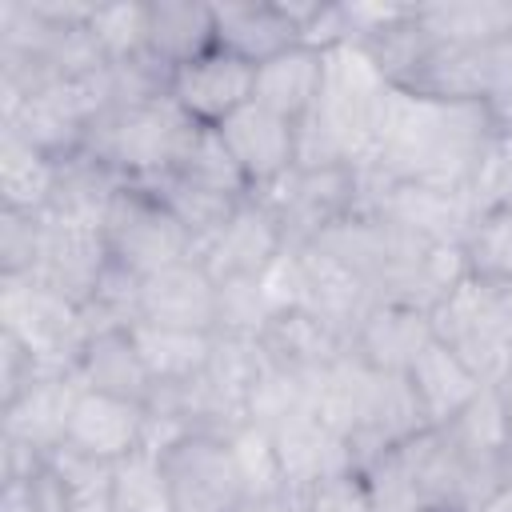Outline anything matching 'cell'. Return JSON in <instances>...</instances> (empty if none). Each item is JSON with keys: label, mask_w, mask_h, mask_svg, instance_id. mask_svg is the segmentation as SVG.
I'll use <instances>...</instances> for the list:
<instances>
[{"label": "cell", "mask_w": 512, "mask_h": 512, "mask_svg": "<svg viewBox=\"0 0 512 512\" xmlns=\"http://www.w3.org/2000/svg\"><path fill=\"white\" fill-rule=\"evenodd\" d=\"M492 148L496 136L484 104H440L392 88L372 160L364 168L404 184L476 192Z\"/></svg>", "instance_id": "obj_1"}, {"label": "cell", "mask_w": 512, "mask_h": 512, "mask_svg": "<svg viewBox=\"0 0 512 512\" xmlns=\"http://www.w3.org/2000/svg\"><path fill=\"white\" fill-rule=\"evenodd\" d=\"M200 124L172 96L140 104H104L88 128L84 152L104 160L124 180H152L180 164Z\"/></svg>", "instance_id": "obj_2"}, {"label": "cell", "mask_w": 512, "mask_h": 512, "mask_svg": "<svg viewBox=\"0 0 512 512\" xmlns=\"http://www.w3.org/2000/svg\"><path fill=\"white\" fill-rule=\"evenodd\" d=\"M104 244L112 264L128 268L132 276H156L180 260H196L192 236L180 220L136 180H124L104 212Z\"/></svg>", "instance_id": "obj_3"}, {"label": "cell", "mask_w": 512, "mask_h": 512, "mask_svg": "<svg viewBox=\"0 0 512 512\" xmlns=\"http://www.w3.org/2000/svg\"><path fill=\"white\" fill-rule=\"evenodd\" d=\"M0 328L36 352L44 376L76 372L80 352L92 336L84 312L32 276H0Z\"/></svg>", "instance_id": "obj_4"}, {"label": "cell", "mask_w": 512, "mask_h": 512, "mask_svg": "<svg viewBox=\"0 0 512 512\" xmlns=\"http://www.w3.org/2000/svg\"><path fill=\"white\" fill-rule=\"evenodd\" d=\"M288 236V248L324 240L336 224L360 212L364 204V180L360 164H296L276 188L260 192Z\"/></svg>", "instance_id": "obj_5"}, {"label": "cell", "mask_w": 512, "mask_h": 512, "mask_svg": "<svg viewBox=\"0 0 512 512\" xmlns=\"http://www.w3.org/2000/svg\"><path fill=\"white\" fill-rule=\"evenodd\" d=\"M160 472L172 496V512H236L248 504L232 440L184 432L160 448Z\"/></svg>", "instance_id": "obj_6"}, {"label": "cell", "mask_w": 512, "mask_h": 512, "mask_svg": "<svg viewBox=\"0 0 512 512\" xmlns=\"http://www.w3.org/2000/svg\"><path fill=\"white\" fill-rule=\"evenodd\" d=\"M284 252H288V236L276 208L260 192H252L236 204L228 224L204 244L196 260L208 268L216 284H232V280H264Z\"/></svg>", "instance_id": "obj_7"}, {"label": "cell", "mask_w": 512, "mask_h": 512, "mask_svg": "<svg viewBox=\"0 0 512 512\" xmlns=\"http://www.w3.org/2000/svg\"><path fill=\"white\" fill-rule=\"evenodd\" d=\"M44 232H40V256L32 268V280L44 284L48 292L72 300L76 308H84L100 284V276L108 272L112 256L104 244V228L88 224V220H68V216H40Z\"/></svg>", "instance_id": "obj_8"}, {"label": "cell", "mask_w": 512, "mask_h": 512, "mask_svg": "<svg viewBox=\"0 0 512 512\" xmlns=\"http://www.w3.org/2000/svg\"><path fill=\"white\" fill-rule=\"evenodd\" d=\"M432 332L448 344L484 384H496L500 372L512 364V340L492 308V296L480 280L464 276V284L432 312Z\"/></svg>", "instance_id": "obj_9"}, {"label": "cell", "mask_w": 512, "mask_h": 512, "mask_svg": "<svg viewBox=\"0 0 512 512\" xmlns=\"http://www.w3.org/2000/svg\"><path fill=\"white\" fill-rule=\"evenodd\" d=\"M216 132L252 192L276 188L300 164V124L260 108L256 100L244 104L240 112H232Z\"/></svg>", "instance_id": "obj_10"}, {"label": "cell", "mask_w": 512, "mask_h": 512, "mask_svg": "<svg viewBox=\"0 0 512 512\" xmlns=\"http://www.w3.org/2000/svg\"><path fill=\"white\" fill-rule=\"evenodd\" d=\"M252 88H256V68L248 60H240L224 48H208L204 56H196L172 72L168 96L200 128H220L232 112L252 104Z\"/></svg>", "instance_id": "obj_11"}, {"label": "cell", "mask_w": 512, "mask_h": 512, "mask_svg": "<svg viewBox=\"0 0 512 512\" xmlns=\"http://www.w3.org/2000/svg\"><path fill=\"white\" fill-rule=\"evenodd\" d=\"M144 440H148V408L144 404H132V400H120V396L80 384L72 412H68V428H64L68 448H76L92 460H104V464H120L132 452H140Z\"/></svg>", "instance_id": "obj_12"}, {"label": "cell", "mask_w": 512, "mask_h": 512, "mask_svg": "<svg viewBox=\"0 0 512 512\" xmlns=\"http://www.w3.org/2000/svg\"><path fill=\"white\" fill-rule=\"evenodd\" d=\"M256 340H260L268 364L288 372V376H296V380H316V376H324L332 364H340L352 352L344 332H336L328 320H320L316 312H308L300 304L276 308L264 320Z\"/></svg>", "instance_id": "obj_13"}, {"label": "cell", "mask_w": 512, "mask_h": 512, "mask_svg": "<svg viewBox=\"0 0 512 512\" xmlns=\"http://www.w3.org/2000/svg\"><path fill=\"white\" fill-rule=\"evenodd\" d=\"M140 320L216 332L220 328V284L200 260H180L140 284Z\"/></svg>", "instance_id": "obj_14"}, {"label": "cell", "mask_w": 512, "mask_h": 512, "mask_svg": "<svg viewBox=\"0 0 512 512\" xmlns=\"http://www.w3.org/2000/svg\"><path fill=\"white\" fill-rule=\"evenodd\" d=\"M272 436V448H276V460H280V476H284V496L296 492V488H308L324 476H336V472H348L356 468L352 460V448L340 432H332L316 408H300L296 416L280 420L276 428H264Z\"/></svg>", "instance_id": "obj_15"}, {"label": "cell", "mask_w": 512, "mask_h": 512, "mask_svg": "<svg viewBox=\"0 0 512 512\" xmlns=\"http://www.w3.org/2000/svg\"><path fill=\"white\" fill-rule=\"evenodd\" d=\"M212 20H216V48L248 60L252 68H260L264 60L304 44L296 20L284 8V0H228V4H212Z\"/></svg>", "instance_id": "obj_16"}, {"label": "cell", "mask_w": 512, "mask_h": 512, "mask_svg": "<svg viewBox=\"0 0 512 512\" xmlns=\"http://www.w3.org/2000/svg\"><path fill=\"white\" fill-rule=\"evenodd\" d=\"M432 340H436V332H432V316L428 312H420L412 304L376 300L368 308V316L360 320V328L352 332V352L376 372L404 376L412 368V360Z\"/></svg>", "instance_id": "obj_17"}, {"label": "cell", "mask_w": 512, "mask_h": 512, "mask_svg": "<svg viewBox=\"0 0 512 512\" xmlns=\"http://www.w3.org/2000/svg\"><path fill=\"white\" fill-rule=\"evenodd\" d=\"M404 380H408V388H412V396H416L420 416H424L428 428L452 424V420L488 388V384H484L448 344H440V340H432V344L412 360V368L404 372Z\"/></svg>", "instance_id": "obj_18"}, {"label": "cell", "mask_w": 512, "mask_h": 512, "mask_svg": "<svg viewBox=\"0 0 512 512\" xmlns=\"http://www.w3.org/2000/svg\"><path fill=\"white\" fill-rule=\"evenodd\" d=\"M324 76H328V52L312 44H296L256 68L252 100L292 124H304L324 92Z\"/></svg>", "instance_id": "obj_19"}, {"label": "cell", "mask_w": 512, "mask_h": 512, "mask_svg": "<svg viewBox=\"0 0 512 512\" xmlns=\"http://www.w3.org/2000/svg\"><path fill=\"white\" fill-rule=\"evenodd\" d=\"M76 376L84 388H96V392H108V396H120V400H132V404H152L156 396V380L132 340V328H104V332H92L84 352H80V364H76Z\"/></svg>", "instance_id": "obj_20"}, {"label": "cell", "mask_w": 512, "mask_h": 512, "mask_svg": "<svg viewBox=\"0 0 512 512\" xmlns=\"http://www.w3.org/2000/svg\"><path fill=\"white\" fill-rule=\"evenodd\" d=\"M76 392H80V376L76 372L40 376L16 404L0 408L4 412V432L28 440L44 456L56 452L64 444V428H68V412H72Z\"/></svg>", "instance_id": "obj_21"}, {"label": "cell", "mask_w": 512, "mask_h": 512, "mask_svg": "<svg viewBox=\"0 0 512 512\" xmlns=\"http://www.w3.org/2000/svg\"><path fill=\"white\" fill-rule=\"evenodd\" d=\"M148 52L164 68H184L188 60L216 48V20L212 4L196 0H152L148 4Z\"/></svg>", "instance_id": "obj_22"}, {"label": "cell", "mask_w": 512, "mask_h": 512, "mask_svg": "<svg viewBox=\"0 0 512 512\" xmlns=\"http://www.w3.org/2000/svg\"><path fill=\"white\" fill-rule=\"evenodd\" d=\"M56 184H60V160H52L36 144H28L12 128H4V136H0V196H4V208L44 216L52 208Z\"/></svg>", "instance_id": "obj_23"}, {"label": "cell", "mask_w": 512, "mask_h": 512, "mask_svg": "<svg viewBox=\"0 0 512 512\" xmlns=\"http://www.w3.org/2000/svg\"><path fill=\"white\" fill-rule=\"evenodd\" d=\"M132 340H136L156 388L188 384V380L204 376L212 364V348H216V332L168 328V324H152V320L132 324Z\"/></svg>", "instance_id": "obj_24"}, {"label": "cell", "mask_w": 512, "mask_h": 512, "mask_svg": "<svg viewBox=\"0 0 512 512\" xmlns=\"http://www.w3.org/2000/svg\"><path fill=\"white\" fill-rule=\"evenodd\" d=\"M352 48H360V56L376 68V76L388 88H400L420 64L424 56L436 48V40L428 36V28L416 20V8H396L384 24H376L364 40H356Z\"/></svg>", "instance_id": "obj_25"}, {"label": "cell", "mask_w": 512, "mask_h": 512, "mask_svg": "<svg viewBox=\"0 0 512 512\" xmlns=\"http://www.w3.org/2000/svg\"><path fill=\"white\" fill-rule=\"evenodd\" d=\"M136 184H144L176 220H180V228L192 236V244H196V256L204 252V244L228 224V216L236 212V196H224V192H212V188H204V184H196V180H188V176H180V172H164V176H152V180H136Z\"/></svg>", "instance_id": "obj_26"}, {"label": "cell", "mask_w": 512, "mask_h": 512, "mask_svg": "<svg viewBox=\"0 0 512 512\" xmlns=\"http://www.w3.org/2000/svg\"><path fill=\"white\" fill-rule=\"evenodd\" d=\"M416 20L436 44H488L512 36V0H444L416 4Z\"/></svg>", "instance_id": "obj_27"}, {"label": "cell", "mask_w": 512, "mask_h": 512, "mask_svg": "<svg viewBox=\"0 0 512 512\" xmlns=\"http://www.w3.org/2000/svg\"><path fill=\"white\" fill-rule=\"evenodd\" d=\"M472 280L512 284V204H484L460 244Z\"/></svg>", "instance_id": "obj_28"}, {"label": "cell", "mask_w": 512, "mask_h": 512, "mask_svg": "<svg viewBox=\"0 0 512 512\" xmlns=\"http://www.w3.org/2000/svg\"><path fill=\"white\" fill-rule=\"evenodd\" d=\"M112 508L116 512H172V496L160 472V452L140 448L112 468Z\"/></svg>", "instance_id": "obj_29"}, {"label": "cell", "mask_w": 512, "mask_h": 512, "mask_svg": "<svg viewBox=\"0 0 512 512\" xmlns=\"http://www.w3.org/2000/svg\"><path fill=\"white\" fill-rule=\"evenodd\" d=\"M172 172H180V176H188V180H196V184H204V188H212V192L236 196V200L252 196L244 172L236 168V160H232V152L224 148V140H220L216 128H200V132L192 136L188 152L180 156V164H176Z\"/></svg>", "instance_id": "obj_30"}, {"label": "cell", "mask_w": 512, "mask_h": 512, "mask_svg": "<svg viewBox=\"0 0 512 512\" xmlns=\"http://www.w3.org/2000/svg\"><path fill=\"white\" fill-rule=\"evenodd\" d=\"M448 436L472 452V456H484V460H500L508 448H512V436H508V424H504V412H500V400H496V388L488 384L452 424H444Z\"/></svg>", "instance_id": "obj_31"}, {"label": "cell", "mask_w": 512, "mask_h": 512, "mask_svg": "<svg viewBox=\"0 0 512 512\" xmlns=\"http://www.w3.org/2000/svg\"><path fill=\"white\" fill-rule=\"evenodd\" d=\"M88 32L108 64H120L148 44V4H92Z\"/></svg>", "instance_id": "obj_32"}, {"label": "cell", "mask_w": 512, "mask_h": 512, "mask_svg": "<svg viewBox=\"0 0 512 512\" xmlns=\"http://www.w3.org/2000/svg\"><path fill=\"white\" fill-rule=\"evenodd\" d=\"M284 504H288V512H376L368 476L360 468H348V472L324 476L308 488H296L284 496Z\"/></svg>", "instance_id": "obj_33"}, {"label": "cell", "mask_w": 512, "mask_h": 512, "mask_svg": "<svg viewBox=\"0 0 512 512\" xmlns=\"http://www.w3.org/2000/svg\"><path fill=\"white\" fill-rule=\"evenodd\" d=\"M232 452H236V460H240L248 500H280V496H284L280 460H276L272 436H268L264 428L244 424V428L232 436Z\"/></svg>", "instance_id": "obj_34"}, {"label": "cell", "mask_w": 512, "mask_h": 512, "mask_svg": "<svg viewBox=\"0 0 512 512\" xmlns=\"http://www.w3.org/2000/svg\"><path fill=\"white\" fill-rule=\"evenodd\" d=\"M0 512H76V496L64 484V476L52 464H44L28 480L4 484Z\"/></svg>", "instance_id": "obj_35"}, {"label": "cell", "mask_w": 512, "mask_h": 512, "mask_svg": "<svg viewBox=\"0 0 512 512\" xmlns=\"http://www.w3.org/2000/svg\"><path fill=\"white\" fill-rule=\"evenodd\" d=\"M40 216L28 212H0V276H32L40 256Z\"/></svg>", "instance_id": "obj_36"}, {"label": "cell", "mask_w": 512, "mask_h": 512, "mask_svg": "<svg viewBox=\"0 0 512 512\" xmlns=\"http://www.w3.org/2000/svg\"><path fill=\"white\" fill-rule=\"evenodd\" d=\"M40 376H44V368H40L36 352L0 328V408L16 404Z\"/></svg>", "instance_id": "obj_37"}, {"label": "cell", "mask_w": 512, "mask_h": 512, "mask_svg": "<svg viewBox=\"0 0 512 512\" xmlns=\"http://www.w3.org/2000/svg\"><path fill=\"white\" fill-rule=\"evenodd\" d=\"M488 108V124H492V136H496V144H512V88L508 92H500L492 104H484Z\"/></svg>", "instance_id": "obj_38"}, {"label": "cell", "mask_w": 512, "mask_h": 512, "mask_svg": "<svg viewBox=\"0 0 512 512\" xmlns=\"http://www.w3.org/2000/svg\"><path fill=\"white\" fill-rule=\"evenodd\" d=\"M492 388H496V400H500V412H504V424H508V436H512V364L500 372V380Z\"/></svg>", "instance_id": "obj_39"}, {"label": "cell", "mask_w": 512, "mask_h": 512, "mask_svg": "<svg viewBox=\"0 0 512 512\" xmlns=\"http://www.w3.org/2000/svg\"><path fill=\"white\" fill-rule=\"evenodd\" d=\"M472 512H512V484H500L496 492H488Z\"/></svg>", "instance_id": "obj_40"}, {"label": "cell", "mask_w": 512, "mask_h": 512, "mask_svg": "<svg viewBox=\"0 0 512 512\" xmlns=\"http://www.w3.org/2000/svg\"><path fill=\"white\" fill-rule=\"evenodd\" d=\"M236 512H288V504H284V496L280 500H248Z\"/></svg>", "instance_id": "obj_41"}, {"label": "cell", "mask_w": 512, "mask_h": 512, "mask_svg": "<svg viewBox=\"0 0 512 512\" xmlns=\"http://www.w3.org/2000/svg\"><path fill=\"white\" fill-rule=\"evenodd\" d=\"M500 476H504V484H512V448L500 456Z\"/></svg>", "instance_id": "obj_42"}, {"label": "cell", "mask_w": 512, "mask_h": 512, "mask_svg": "<svg viewBox=\"0 0 512 512\" xmlns=\"http://www.w3.org/2000/svg\"><path fill=\"white\" fill-rule=\"evenodd\" d=\"M424 512H456V508H424Z\"/></svg>", "instance_id": "obj_43"}]
</instances>
